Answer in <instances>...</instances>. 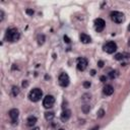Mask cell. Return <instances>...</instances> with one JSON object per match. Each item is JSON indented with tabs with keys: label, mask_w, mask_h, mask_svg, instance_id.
Returning a JSON list of instances; mask_svg holds the SVG:
<instances>
[{
	"label": "cell",
	"mask_w": 130,
	"mask_h": 130,
	"mask_svg": "<svg viewBox=\"0 0 130 130\" xmlns=\"http://www.w3.org/2000/svg\"><path fill=\"white\" fill-rule=\"evenodd\" d=\"M36 123H37V118H36L35 116H30V117L27 119V125L30 126V127H33Z\"/></svg>",
	"instance_id": "obj_12"
},
{
	"label": "cell",
	"mask_w": 130,
	"mask_h": 130,
	"mask_svg": "<svg viewBox=\"0 0 130 130\" xmlns=\"http://www.w3.org/2000/svg\"><path fill=\"white\" fill-rule=\"evenodd\" d=\"M42 96H43V92L40 89H34L29 94V98L32 102H39L41 100Z\"/></svg>",
	"instance_id": "obj_2"
},
{
	"label": "cell",
	"mask_w": 130,
	"mask_h": 130,
	"mask_svg": "<svg viewBox=\"0 0 130 130\" xmlns=\"http://www.w3.org/2000/svg\"><path fill=\"white\" fill-rule=\"evenodd\" d=\"M83 86L84 88H90L91 86V82L90 81H84L83 82Z\"/></svg>",
	"instance_id": "obj_21"
},
{
	"label": "cell",
	"mask_w": 130,
	"mask_h": 130,
	"mask_svg": "<svg viewBox=\"0 0 130 130\" xmlns=\"http://www.w3.org/2000/svg\"><path fill=\"white\" fill-rule=\"evenodd\" d=\"M116 50H117V45L114 42H109V43H107L104 46V51L107 52V53H109V54L114 53Z\"/></svg>",
	"instance_id": "obj_6"
},
{
	"label": "cell",
	"mask_w": 130,
	"mask_h": 130,
	"mask_svg": "<svg viewBox=\"0 0 130 130\" xmlns=\"http://www.w3.org/2000/svg\"><path fill=\"white\" fill-rule=\"evenodd\" d=\"M88 67V60L85 58H78L77 59V69L79 71H83Z\"/></svg>",
	"instance_id": "obj_7"
},
{
	"label": "cell",
	"mask_w": 130,
	"mask_h": 130,
	"mask_svg": "<svg viewBox=\"0 0 130 130\" xmlns=\"http://www.w3.org/2000/svg\"><path fill=\"white\" fill-rule=\"evenodd\" d=\"M128 46L130 47V39H129V41H128Z\"/></svg>",
	"instance_id": "obj_28"
},
{
	"label": "cell",
	"mask_w": 130,
	"mask_h": 130,
	"mask_svg": "<svg viewBox=\"0 0 130 130\" xmlns=\"http://www.w3.org/2000/svg\"><path fill=\"white\" fill-rule=\"evenodd\" d=\"M103 64H104V63H103L102 61H100V62H99V66H100V67H103Z\"/></svg>",
	"instance_id": "obj_24"
},
{
	"label": "cell",
	"mask_w": 130,
	"mask_h": 130,
	"mask_svg": "<svg viewBox=\"0 0 130 130\" xmlns=\"http://www.w3.org/2000/svg\"><path fill=\"white\" fill-rule=\"evenodd\" d=\"M128 31L130 32V24H129V26H128Z\"/></svg>",
	"instance_id": "obj_29"
},
{
	"label": "cell",
	"mask_w": 130,
	"mask_h": 130,
	"mask_svg": "<svg viewBox=\"0 0 130 130\" xmlns=\"http://www.w3.org/2000/svg\"><path fill=\"white\" fill-rule=\"evenodd\" d=\"M80 41H81L83 44H89V43H91L92 39H91L90 36H88V35H85V34H81V35H80Z\"/></svg>",
	"instance_id": "obj_13"
},
{
	"label": "cell",
	"mask_w": 130,
	"mask_h": 130,
	"mask_svg": "<svg viewBox=\"0 0 130 130\" xmlns=\"http://www.w3.org/2000/svg\"><path fill=\"white\" fill-rule=\"evenodd\" d=\"M54 116H55V115H54L53 112H46V113H45V118H46V120H48V121L53 120Z\"/></svg>",
	"instance_id": "obj_14"
},
{
	"label": "cell",
	"mask_w": 130,
	"mask_h": 130,
	"mask_svg": "<svg viewBox=\"0 0 130 130\" xmlns=\"http://www.w3.org/2000/svg\"><path fill=\"white\" fill-rule=\"evenodd\" d=\"M8 114H9L10 119L12 120V123L13 124L17 123V118H18V115H19V111L17 109H11Z\"/></svg>",
	"instance_id": "obj_9"
},
{
	"label": "cell",
	"mask_w": 130,
	"mask_h": 130,
	"mask_svg": "<svg viewBox=\"0 0 130 130\" xmlns=\"http://www.w3.org/2000/svg\"><path fill=\"white\" fill-rule=\"evenodd\" d=\"M109 76H110V78L114 79V78L117 76V71H111V72L109 73Z\"/></svg>",
	"instance_id": "obj_18"
},
{
	"label": "cell",
	"mask_w": 130,
	"mask_h": 130,
	"mask_svg": "<svg viewBox=\"0 0 130 130\" xmlns=\"http://www.w3.org/2000/svg\"><path fill=\"white\" fill-rule=\"evenodd\" d=\"M90 110H91L90 106H88V105H84V106H82V111H83L84 113H88Z\"/></svg>",
	"instance_id": "obj_19"
},
{
	"label": "cell",
	"mask_w": 130,
	"mask_h": 130,
	"mask_svg": "<svg viewBox=\"0 0 130 130\" xmlns=\"http://www.w3.org/2000/svg\"><path fill=\"white\" fill-rule=\"evenodd\" d=\"M103 93H104V95H106V96H112V95L114 94V88H113L112 85L108 84V85H106V86L104 88Z\"/></svg>",
	"instance_id": "obj_10"
},
{
	"label": "cell",
	"mask_w": 130,
	"mask_h": 130,
	"mask_svg": "<svg viewBox=\"0 0 130 130\" xmlns=\"http://www.w3.org/2000/svg\"><path fill=\"white\" fill-rule=\"evenodd\" d=\"M125 56H127V54H122V53H118V54H116L115 55V59L116 60H124L126 57Z\"/></svg>",
	"instance_id": "obj_15"
},
{
	"label": "cell",
	"mask_w": 130,
	"mask_h": 130,
	"mask_svg": "<svg viewBox=\"0 0 130 130\" xmlns=\"http://www.w3.org/2000/svg\"><path fill=\"white\" fill-rule=\"evenodd\" d=\"M58 81H59V84L63 88L67 86L69 84V76L66 74V73H61L59 75V78H58Z\"/></svg>",
	"instance_id": "obj_5"
},
{
	"label": "cell",
	"mask_w": 130,
	"mask_h": 130,
	"mask_svg": "<svg viewBox=\"0 0 130 130\" xmlns=\"http://www.w3.org/2000/svg\"><path fill=\"white\" fill-rule=\"evenodd\" d=\"M32 130H40V128H39V127H36V128H34V129H32Z\"/></svg>",
	"instance_id": "obj_26"
},
{
	"label": "cell",
	"mask_w": 130,
	"mask_h": 130,
	"mask_svg": "<svg viewBox=\"0 0 130 130\" xmlns=\"http://www.w3.org/2000/svg\"><path fill=\"white\" fill-rule=\"evenodd\" d=\"M104 114H105V111H104L103 109H101V110L98 112V117H99V118H102V117L104 116Z\"/></svg>",
	"instance_id": "obj_20"
},
{
	"label": "cell",
	"mask_w": 130,
	"mask_h": 130,
	"mask_svg": "<svg viewBox=\"0 0 130 130\" xmlns=\"http://www.w3.org/2000/svg\"><path fill=\"white\" fill-rule=\"evenodd\" d=\"M92 130H99V126H98V127H95V128L92 129Z\"/></svg>",
	"instance_id": "obj_25"
},
{
	"label": "cell",
	"mask_w": 130,
	"mask_h": 130,
	"mask_svg": "<svg viewBox=\"0 0 130 130\" xmlns=\"http://www.w3.org/2000/svg\"><path fill=\"white\" fill-rule=\"evenodd\" d=\"M70 116H71L70 110H65V111H63L62 114H61V120L65 122V121H67V120L70 118Z\"/></svg>",
	"instance_id": "obj_11"
},
{
	"label": "cell",
	"mask_w": 130,
	"mask_h": 130,
	"mask_svg": "<svg viewBox=\"0 0 130 130\" xmlns=\"http://www.w3.org/2000/svg\"><path fill=\"white\" fill-rule=\"evenodd\" d=\"M18 94H19V89H18L17 86H13V88H12V95H13L14 97H16Z\"/></svg>",
	"instance_id": "obj_17"
},
{
	"label": "cell",
	"mask_w": 130,
	"mask_h": 130,
	"mask_svg": "<svg viewBox=\"0 0 130 130\" xmlns=\"http://www.w3.org/2000/svg\"><path fill=\"white\" fill-rule=\"evenodd\" d=\"M59 130H64V129H62V128H61V129H59Z\"/></svg>",
	"instance_id": "obj_30"
},
{
	"label": "cell",
	"mask_w": 130,
	"mask_h": 130,
	"mask_svg": "<svg viewBox=\"0 0 130 130\" xmlns=\"http://www.w3.org/2000/svg\"><path fill=\"white\" fill-rule=\"evenodd\" d=\"M44 42H45V36L44 35H39L38 36V43L40 45H42Z\"/></svg>",
	"instance_id": "obj_16"
},
{
	"label": "cell",
	"mask_w": 130,
	"mask_h": 130,
	"mask_svg": "<svg viewBox=\"0 0 130 130\" xmlns=\"http://www.w3.org/2000/svg\"><path fill=\"white\" fill-rule=\"evenodd\" d=\"M54 103H55V99H54V97L53 96H46L45 98H44V100H43V106H44V108H46V109H49V108H52L53 107V105H54Z\"/></svg>",
	"instance_id": "obj_4"
},
{
	"label": "cell",
	"mask_w": 130,
	"mask_h": 130,
	"mask_svg": "<svg viewBox=\"0 0 130 130\" xmlns=\"http://www.w3.org/2000/svg\"><path fill=\"white\" fill-rule=\"evenodd\" d=\"M20 37V34L18 32L17 29L15 28H11L9 30H7L6 32V35H5V39L6 41L10 42V43H13V42H16Z\"/></svg>",
	"instance_id": "obj_1"
},
{
	"label": "cell",
	"mask_w": 130,
	"mask_h": 130,
	"mask_svg": "<svg viewBox=\"0 0 130 130\" xmlns=\"http://www.w3.org/2000/svg\"><path fill=\"white\" fill-rule=\"evenodd\" d=\"M0 15H1V17H0V20H3V18H4V13H3V11L2 10H0Z\"/></svg>",
	"instance_id": "obj_22"
},
{
	"label": "cell",
	"mask_w": 130,
	"mask_h": 130,
	"mask_svg": "<svg viewBox=\"0 0 130 130\" xmlns=\"http://www.w3.org/2000/svg\"><path fill=\"white\" fill-rule=\"evenodd\" d=\"M110 16H111V19L116 24H121L124 21V14L120 11H112Z\"/></svg>",
	"instance_id": "obj_3"
},
{
	"label": "cell",
	"mask_w": 130,
	"mask_h": 130,
	"mask_svg": "<svg viewBox=\"0 0 130 130\" xmlns=\"http://www.w3.org/2000/svg\"><path fill=\"white\" fill-rule=\"evenodd\" d=\"M92 75H95V70H92Z\"/></svg>",
	"instance_id": "obj_27"
},
{
	"label": "cell",
	"mask_w": 130,
	"mask_h": 130,
	"mask_svg": "<svg viewBox=\"0 0 130 130\" xmlns=\"http://www.w3.org/2000/svg\"><path fill=\"white\" fill-rule=\"evenodd\" d=\"M95 28H96V31L97 32H99V33L102 32L104 30V28H105V21H104V19L97 18L95 20Z\"/></svg>",
	"instance_id": "obj_8"
},
{
	"label": "cell",
	"mask_w": 130,
	"mask_h": 130,
	"mask_svg": "<svg viewBox=\"0 0 130 130\" xmlns=\"http://www.w3.org/2000/svg\"><path fill=\"white\" fill-rule=\"evenodd\" d=\"M27 13L30 14V15H33V14H34V10H32V9H27Z\"/></svg>",
	"instance_id": "obj_23"
}]
</instances>
